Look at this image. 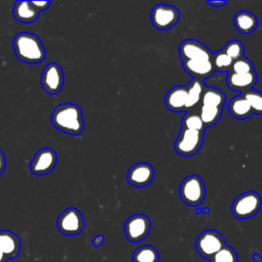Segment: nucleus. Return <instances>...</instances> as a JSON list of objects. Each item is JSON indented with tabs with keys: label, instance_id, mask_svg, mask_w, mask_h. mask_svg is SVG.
I'll return each instance as SVG.
<instances>
[{
	"label": "nucleus",
	"instance_id": "20",
	"mask_svg": "<svg viewBox=\"0 0 262 262\" xmlns=\"http://www.w3.org/2000/svg\"><path fill=\"white\" fill-rule=\"evenodd\" d=\"M228 111L233 118L238 120L247 119L253 115L252 107L243 94H238L229 100Z\"/></svg>",
	"mask_w": 262,
	"mask_h": 262
},
{
	"label": "nucleus",
	"instance_id": "15",
	"mask_svg": "<svg viewBox=\"0 0 262 262\" xmlns=\"http://www.w3.org/2000/svg\"><path fill=\"white\" fill-rule=\"evenodd\" d=\"M182 67L193 79L202 81L211 77L215 72L212 60L207 59H183Z\"/></svg>",
	"mask_w": 262,
	"mask_h": 262
},
{
	"label": "nucleus",
	"instance_id": "6",
	"mask_svg": "<svg viewBox=\"0 0 262 262\" xmlns=\"http://www.w3.org/2000/svg\"><path fill=\"white\" fill-rule=\"evenodd\" d=\"M226 245L223 235L214 229L204 230L199 234L195 241V249L200 256L210 259L220 249Z\"/></svg>",
	"mask_w": 262,
	"mask_h": 262
},
{
	"label": "nucleus",
	"instance_id": "19",
	"mask_svg": "<svg viewBox=\"0 0 262 262\" xmlns=\"http://www.w3.org/2000/svg\"><path fill=\"white\" fill-rule=\"evenodd\" d=\"M233 25L239 33L247 35L252 33L257 28L258 19L254 13L242 10L236 12L233 16Z\"/></svg>",
	"mask_w": 262,
	"mask_h": 262
},
{
	"label": "nucleus",
	"instance_id": "34",
	"mask_svg": "<svg viewBox=\"0 0 262 262\" xmlns=\"http://www.w3.org/2000/svg\"><path fill=\"white\" fill-rule=\"evenodd\" d=\"M207 3L213 7H221V6H224L226 5L227 1H211V0H208Z\"/></svg>",
	"mask_w": 262,
	"mask_h": 262
},
{
	"label": "nucleus",
	"instance_id": "8",
	"mask_svg": "<svg viewBox=\"0 0 262 262\" xmlns=\"http://www.w3.org/2000/svg\"><path fill=\"white\" fill-rule=\"evenodd\" d=\"M180 18L178 8L168 4H157L150 12V21L158 30H168L173 28Z\"/></svg>",
	"mask_w": 262,
	"mask_h": 262
},
{
	"label": "nucleus",
	"instance_id": "26",
	"mask_svg": "<svg viewBox=\"0 0 262 262\" xmlns=\"http://www.w3.org/2000/svg\"><path fill=\"white\" fill-rule=\"evenodd\" d=\"M210 262H238L237 254L235 250L227 244L214 254L210 259Z\"/></svg>",
	"mask_w": 262,
	"mask_h": 262
},
{
	"label": "nucleus",
	"instance_id": "5",
	"mask_svg": "<svg viewBox=\"0 0 262 262\" xmlns=\"http://www.w3.org/2000/svg\"><path fill=\"white\" fill-rule=\"evenodd\" d=\"M205 131L181 128L174 143V149L182 157H192L202 147Z\"/></svg>",
	"mask_w": 262,
	"mask_h": 262
},
{
	"label": "nucleus",
	"instance_id": "36",
	"mask_svg": "<svg viewBox=\"0 0 262 262\" xmlns=\"http://www.w3.org/2000/svg\"><path fill=\"white\" fill-rule=\"evenodd\" d=\"M8 259L5 257V255L0 251V262H7Z\"/></svg>",
	"mask_w": 262,
	"mask_h": 262
},
{
	"label": "nucleus",
	"instance_id": "25",
	"mask_svg": "<svg viewBox=\"0 0 262 262\" xmlns=\"http://www.w3.org/2000/svg\"><path fill=\"white\" fill-rule=\"evenodd\" d=\"M212 63L214 66L215 71H218L220 73H229L233 60L228 55H226L222 50H219L218 52L213 54Z\"/></svg>",
	"mask_w": 262,
	"mask_h": 262
},
{
	"label": "nucleus",
	"instance_id": "29",
	"mask_svg": "<svg viewBox=\"0 0 262 262\" xmlns=\"http://www.w3.org/2000/svg\"><path fill=\"white\" fill-rule=\"evenodd\" d=\"M181 128H186L190 130H199V131H205V126L203 124V121L198 114H186L183 116L181 120Z\"/></svg>",
	"mask_w": 262,
	"mask_h": 262
},
{
	"label": "nucleus",
	"instance_id": "27",
	"mask_svg": "<svg viewBox=\"0 0 262 262\" xmlns=\"http://www.w3.org/2000/svg\"><path fill=\"white\" fill-rule=\"evenodd\" d=\"M221 50L226 55H228L233 61L241 58V57H244V54H245V47H244L243 43L239 40H236V39L228 41L223 46V48Z\"/></svg>",
	"mask_w": 262,
	"mask_h": 262
},
{
	"label": "nucleus",
	"instance_id": "13",
	"mask_svg": "<svg viewBox=\"0 0 262 262\" xmlns=\"http://www.w3.org/2000/svg\"><path fill=\"white\" fill-rule=\"evenodd\" d=\"M155 177L154 167L146 162L134 164L127 173V181L136 187H144L148 185Z\"/></svg>",
	"mask_w": 262,
	"mask_h": 262
},
{
	"label": "nucleus",
	"instance_id": "11",
	"mask_svg": "<svg viewBox=\"0 0 262 262\" xmlns=\"http://www.w3.org/2000/svg\"><path fill=\"white\" fill-rule=\"evenodd\" d=\"M57 163V155L50 147L39 149L33 157L30 164V171L38 176H43L50 173Z\"/></svg>",
	"mask_w": 262,
	"mask_h": 262
},
{
	"label": "nucleus",
	"instance_id": "28",
	"mask_svg": "<svg viewBox=\"0 0 262 262\" xmlns=\"http://www.w3.org/2000/svg\"><path fill=\"white\" fill-rule=\"evenodd\" d=\"M243 95L250 103L253 114L262 116V92L252 89L246 93H243Z\"/></svg>",
	"mask_w": 262,
	"mask_h": 262
},
{
	"label": "nucleus",
	"instance_id": "7",
	"mask_svg": "<svg viewBox=\"0 0 262 262\" xmlns=\"http://www.w3.org/2000/svg\"><path fill=\"white\" fill-rule=\"evenodd\" d=\"M56 226L63 235H78L85 228V221L82 213L77 208L71 207L60 213Z\"/></svg>",
	"mask_w": 262,
	"mask_h": 262
},
{
	"label": "nucleus",
	"instance_id": "9",
	"mask_svg": "<svg viewBox=\"0 0 262 262\" xmlns=\"http://www.w3.org/2000/svg\"><path fill=\"white\" fill-rule=\"evenodd\" d=\"M150 220L144 214H134L130 216L124 224V232L127 239L131 243L143 241L149 233Z\"/></svg>",
	"mask_w": 262,
	"mask_h": 262
},
{
	"label": "nucleus",
	"instance_id": "4",
	"mask_svg": "<svg viewBox=\"0 0 262 262\" xmlns=\"http://www.w3.org/2000/svg\"><path fill=\"white\" fill-rule=\"evenodd\" d=\"M179 194L186 205L190 207L200 206L206 195V188L203 179L198 175L185 177L179 187Z\"/></svg>",
	"mask_w": 262,
	"mask_h": 262
},
{
	"label": "nucleus",
	"instance_id": "12",
	"mask_svg": "<svg viewBox=\"0 0 262 262\" xmlns=\"http://www.w3.org/2000/svg\"><path fill=\"white\" fill-rule=\"evenodd\" d=\"M181 59H207L212 60L213 53L210 49L195 39H185L179 46Z\"/></svg>",
	"mask_w": 262,
	"mask_h": 262
},
{
	"label": "nucleus",
	"instance_id": "1",
	"mask_svg": "<svg viewBox=\"0 0 262 262\" xmlns=\"http://www.w3.org/2000/svg\"><path fill=\"white\" fill-rule=\"evenodd\" d=\"M52 125L59 131L78 136L84 131V120L81 107L72 102L57 105L51 115Z\"/></svg>",
	"mask_w": 262,
	"mask_h": 262
},
{
	"label": "nucleus",
	"instance_id": "14",
	"mask_svg": "<svg viewBox=\"0 0 262 262\" xmlns=\"http://www.w3.org/2000/svg\"><path fill=\"white\" fill-rule=\"evenodd\" d=\"M257 82V74L254 73H245L236 74L229 72L226 76V84L232 91L239 92V94L246 93L253 89Z\"/></svg>",
	"mask_w": 262,
	"mask_h": 262
},
{
	"label": "nucleus",
	"instance_id": "30",
	"mask_svg": "<svg viewBox=\"0 0 262 262\" xmlns=\"http://www.w3.org/2000/svg\"><path fill=\"white\" fill-rule=\"evenodd\" d=\"M230 72L236 73V74L254 73L255 72V68H254L253 62L250 59H248V58H246L244 56V57H241V58H238V59L233 61Z\"/></svg>",
	"mask_w": 262,
	"mask_h": 262
},
{
	"label": "nucleus",
	"instance_id": "10",
	"mask_svg": "<svg viewBox=\"0 0 262 262\" xmlns=\"http://www.w3.org/2000/svg\"><path fill=\"white\" fill-rule=\"evenodd\" d=\"M40 82L47 93L52 95L57 94L61 90L64 82V76L60 66L56 62L46 64L41 74Z\"/></svg>",
	"mask_w": 262,
	"mask_h": 262
},
{
	"label": "nucleus",
	"instance_id": "33",
	"mask_svg": "<svg viewBox=\"0 0 262 262\" xmlns=\"http://www.w3.org/2000/svg\"><path fill=\"white\" fill-rule=\"evenodd\" d=\"M5 167H6V158L3 151L0 150V175H2V173L4 172Z\"/></svg>",
	"mask_w": 262,
	"mask_h": 262
},
{
	"label": "nucleus",
	"instance_id": "31",
	"mask_svg": "<svg viewBox=\"0 0 262 262\" xmlns=\"http://www.w3.org/2000/svg\"><path fill=\"white\" fill-rule=\"evenodd\" d=\"M32 2H33L34 6L38 9L39 12L46 10L47 8H49V6L51 4V1H32Z\"/></svg>",
	"mask_w": 262,
	"mask_h": 262
},
{
	"label": "nucleus",
	"instance_id": "3",
	"mask_svg": "<svg viewBox=\"0 0 262 262\" xmlns=\"http://www.w3.org/2000/svg\"><path fill=\"white\" fill-rule=\"evenodd\" d=\"M262 199L256 191H246L237 195L231 204V214L237 219H248L255 216L261 209Z\"/></svg>",
	"mask_w": 262,
	"mask_h": 262
},
{
	"label": "nucleus",
	"instance_id": "2",
	"mask_svg": "<svg viewBox=\"0 0 262 262\" xmlns=\"http://www.w3.org/2000/svg\"><path fill=\"white\" fill-rule=\"evenodd\" d=\"M13 50L16 57L27 63H40L46 57V51L40 38L30 32H20L13 38Z\"/></svg>",
	"mask_w": 262,
	"mask_h": 262
},
{
	"label": "nucleus",
	"instance_id": "21",
	"mask_svg": "<svg viewBox=\"0 0 262 262\" xmlns=\"http://www.w3.org/2000/svg\"><path fill=\"white\" fill-rule=\"evenodd\" d=\"M187 88V100L186 110L195 106L202 99L203 92L206 88L204 82L199 79H193L186 85Z\"/></svg>",
	"mask_w": 262,
	"mask_h": 262
},
{
	"label": "nucleus",
	"instance_id": "17",
	"mask_svg": "<svg viewBox=\"0 0 262 262\" xmlns=\"http://www.w3.org/2000/svg\"><path fill=\"white\" fill-rule=\"evenodd\" d=\"M20 239L10 230H0V251L9 259H14L20 252Z\"/></svg>",
	"mask_w": 262,
	"mask_h": 262
},
{
	"label": "nucleus",
	"instance_id": "32",
	"mask_svg": "<svg viewBox=\"0 0 262 262\" xmlns=\"http://www.w3.org/2000/svg\"><path fill=\"white\" fill-rule=\"evenodd\" d=\"M104 243V236L102 235V234H97V235H95L94 237H93V239H92V245L94 246V247H100L102 244Z\"/></svg>",
	"mask_w": 262,
	"mask_h": 262
},
{
	"label": "nucleus",
	"instance_id": "37",
	"mask_svg": "<svg viewBox=\"0 0 262 262\" xmlns=\"http://www.w3.org/2000/svg\"><path fill=\"white\" fill-rule=\"evenodd\" d=\"M209 211H210V210H209L208 208H204V209H198V210H196V214L199 215V214H200V212H204V213L208 214V213H209Z\"/></svg>",
	"mask_w": 262,
	"mask_h": 262
},
{
	"label": "nucleus",
	"instance_id": "35",
	"mask_svg": "<svg viewBox=\"0 0 262 262\" xmlns=\"http://www.w3.org/2000/svg\"><path fill=\"white\" fill-rule=\"evenodd\" d=\"M253 259H254L256 262H262V257H261L259 254H257V253H254V254H253Z\"/></svg>",
	"mask_w": 262,
	"mask_h": 262
},
{
	"label": "nucleus",
	"instance_id": "23",
	"mask_svg": "<svg viewBox=\"0 0 262 262\" xmlns=\"http://www.w3.org/2000/svg\"><path fill=\"white\" fill-rule=\"evenodd\" d=\"M159 251L151 245L138 247L132 254V262H159Z\"/></svg>",
	"mask_w": 262,
	"mask_h": 262
},
{
	"label": "nucleus",
	"instance_id": "18",
	"mask_svg": "<svg viewBox=\"0 0 262 262\" xmlns=\"http://www.w3.org/2000/svg\"><path fill=\"white\" fill-rule=\"evenodd\" d=\"M12 12L16 20L25 24L36 21L40 13L32 1H16L13 5Z\"/></svg>",
	"mask_w": 262,
	"mask_h": 262
},
{
	"label": "nucleus",
	"instance_id": "22",
	"mask_svg": "<svg viewBox=\"0 0 262 262\" xmlns=\"http://www.w3.org/2000/svg\"><path fill=\"white\" fill-rule=\"evenodd\" d=\"M201 102L202 105H211L223 108L226 102V95L215 87H206L203 92Z\"/></svg>",
	"mask_w": 262,
	"mask_h": 262
},
{
	"label": "nucleus",
	"instance_id": "16",
	"mask_svg": "<svg viewBox=\"0 0 262 262\" xmlns=\"http://www.w3.org/2000/svg\"><path fill=\"white\" fill-rule=\"evenodd\" d=\"M187 88L186 85H177L172 87L165 96V104L172 112L186 111Z\"/></svg>",
	"mask_w": 262,
	"mask_h": 262
},
{
	"label": "nucleus",
	"instance_id": "24",
	"mask_svg": "<svg viewBox=\"0 0 262 262\" xmlns=\"http://www.w3.org/2000/svg\"><path fill=\"white\" fill-rule=\"evenodd\" d=\"M222 111H223L222 107L211 106V105H202L201 112H200V117L203 121L205 128L215 125L220 120Z\"/></svg>",
	"mask_w": 262,
	"mask_h": 262
}]
</instances>
